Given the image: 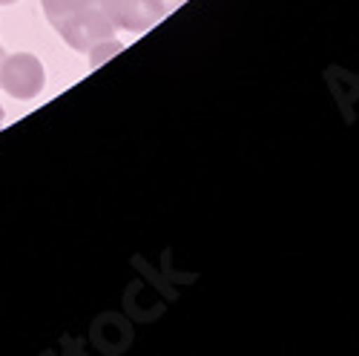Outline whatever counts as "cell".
Masks as SVG:
<instances>
[{
  "mask_svg": "<svg viewBox=\"0 0 359 356\" xmlns=\"http://www.w3.org/2000/svg\"><path fill=\"white\" fill-rule=\"evenodd\" d=\"M9 4H18V0H0V6H9Z\"/></svg>",
  "mask_w": 359,
  "mask_h": 356,
  "instance_id": "obj_7",
  "label": "cell"
},
{
  "mask_svg": "<svg viewBox=\"0 0 359 356\" xmlns=\"http://www.w3.org/2000/svg\"><path fill=\"white\" fill-rule=\"evenodd\" d=\"M41 6H43V15L52 20V18H64V15L81 12L86 6H98V0H41Z\"/></svg>",
  "mask_w": 359,
  "mask_h": 356,
  "instance_id": "obj_4",
  "label": "cell"
},
{
  "mask_svg": "<svg viewBox=\"0 0 359 356\" xmlns=\"http://www.w3.org/2000/svg\"><path fill=\"white\" fill-rule=\"evenodd\" d=\"M49 23L75 52H83V55H93L98 46L115 41V26L101 12V6H86L64 18H52Z\"/></svg>",
  "mask_w": 359,
  "mask_h": 356,
  "instance_id": "obj_1",
  "label": "cell"
},
{
  "mask_svg": "<svg viewBox=\"0 0 359 356\" xmlns=\"http://www.w3.org/2000/svg\"><path fill=\"white\" fill-rule=\"evenodd\" d=\"M98 6L115 29L135 35L147 32L149 26H156L167 15L161 0H98Z\"/></svg>",
  "mask_w": 359,
  "mask_h": 356,
  "instance_id": "obj_3",
  "label": "cell"
},
{
  "mask_svg": "<svg viewBox=\"0 0 359 356\" xmlns=\"http://www.w3.org/2000/svg\"><path fill=\"white\" fill-rule=\"evenodd\" d=\"M4 61H6V52L0 49V72H4Z\"/></svg>",
  "mask_w": 359,
  "mask_h": 356,
  "instance_id": "obj_6",
  "label": "cell"
},
{
  "mask_svg": "<svg viewBox=\"0 0 359 356\" xmlns=\"http://www.w3.org/2000/svg\"><path fill=\"white\" fill-rule=\"evenodd\" d=\"M0 127H4V107H0Z\"/></svg>",
  "mask_w": 359,
  "mask_h": 356,
  "instance_id": "obj_8",
  "label": "cell"
},
{
  "mask_svg": "<svg viewBox=\"0 0 359 356\" xmlns=\"http://www.w3.org/2000/svg\"><path fill=\"white\" fill-rule=\"evenodd\" d=\"M43 86H46V72L35 55L29 52L6 55L4 72H0V89H6L15 101H29L41 95Z\"/></svg>",
  "mask_w": 359,
  "mask_h": 356,
  "instance_id": "obj_2",
  "label": "cell"
},
{
  "mask_svg": "<svg viewBox=\"0 0 359 356\" xmlns=\"http://www.w3.org/2000/svg\"><path fill=\"white\" fill-rule=\"evenodd\" d=\"M161 4H164V9H167V12H172L178 4H184V0H161Z\"/></svg>",
  "mask_w": 359,
  "mask_h": 356,
  "instance_id": "obj_5",
  "label": "cell"
}]
</instances>
